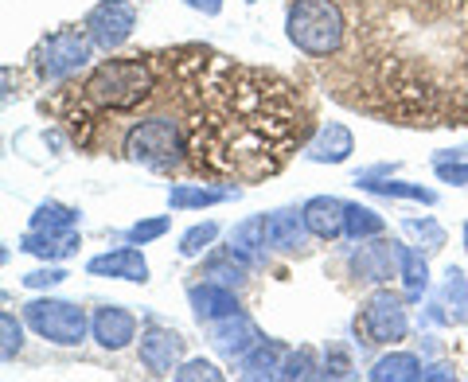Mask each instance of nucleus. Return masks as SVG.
<instances>
[{
  "instance_id": "1",
  "label": "nucleus",
  "mask_w": 468,
  "mask_h": 382,
  "mask_svg": "<svg viewBox=\"0 0 468 382\" xmlns=\"http://www.w3.org/2000/svg\"><path fill=\"white\" fill-rule=\"evenodd\" d=\"M207 55L196 58V79L187 82V168L211 180H261L301 149L304 113L292 86L270 70L230 67L211 55V75H203Z\"/></svg>"
},
{
  "instance_id": "2",
  "label": "nucleus",
  "mask_w": 468,
  "mask_h": 382,
  "mask_svg": "<svg viewBox=\"0 0 468 382\" xmlns=\"http://www.w3.org/2000/svg\"><path fill=\"white\" fill-rule=\"evenodd\" d=\"M156 90H160V75L153 55L106 58L79 86V117L90 122V117H106V113H133L144 101H153Z\"/></svg>"
},
{
  "instance_id": "3",
  "label": "nucleus",
  "mask_w": 468,
  "mask_h": 382,
  "mask_svg": "<svg viewBox=\"0 0 468 382\" xmlns=\"http://www.w3.org/2000/svg\"><path fill=\"white\" fill-rule=\"evenodd\" d=\"M125 160L149 172H176L187 164V117L153 113L125 129L122 141Z\"/></svg>"
},
{
  "instance_id": "4",
  "label": "nucleus",
  "mask_w": 468,
  "mask_h": 382,
  "mask_svg": "<svg viewBox=\"0 0 468 382\" xmlns=\"http://www.w3.org/2000/svg\"><path fill=\"white\" fill-rule=\"evenodd\" d=\"M285 36L301 55L328 58L344 48L347 20L340 0H289L285 8Z\"/></svg>"
},
{
  "instance_id": "5",
  "label": "nucleus",
  "mask_w": 468,
  "mask_h": 382,
  "mask_svg": "<svg viewBox=\"0 0 468 382\" xmlns=\"http://www.w3.org/2000/svg\"><path fill=\"white\" fill-rule=\"evenodd\" d=\"M90 51H94V39L90 32L82 27H58V32L43 36L32 51V67L39 82H67L75 79L79 70L90 67Z\"/></svg>"
},
{
  "instance_id": "6",
  "label": "nucleus",
  "mask_w": 468,
  "mask_h": 382,
  "mask_svg": "<svg viewBox=\"0 0 468 382\" xmlns=\"http://www.w3.org/2000/svg\"><path fill=\"white\" fill-rule=\"evenodd\" d=\"M24 324L55 347H79L86 340V332H90V316H86V308L70 301L39 297L32 304H24Z\"/></svg>"
},
{
  "instance_id": "7",
  "label": "nucleus",
  "mask_w": 468,
  "mask_h": 382,
  "mask_svg": "<svg viewBox=\"0 0 468 382\" xmlns=\"http://www.w3.org/2000/svg\"><path fill=\"white\" fill-rule=\"evenodd\" d=\"M356 332L363 335V344H371V347H387V344L406 340V332H410L406 301L394 297L390 289L371 292L363 313L356 316Z\"/></svg>"
},
{
  "instance_id": "8",
  "label": "nucleus",
  "mask_w": 468,
  "mask_h": 382,
  "mask_svg": "<svg viewBox=\"0 0 468 382\" xmlns=\"http://www.w3.org/2000/svg\"><path fill=\"white\" fill-rule=\"evenodd\" d=\"M133 27H137L133 0H98L90 8V16H86V32H90L94 48H101V51L125 48L129 36H133Z\"/></svg>"
},
{
  "instance_id": "9",
  "label": "nucleus",
  "mask_w": 468,
  "mask_h": 382,
  "mask_svg": "<svg viewBox=\"0 0 468 382\" xmlns=\"http://www.w3.org/2000/svg\"><path fill=\"white\" fill-rule=\"evenodd\" d=\"M347 266H351V277L363 285H387L399 273V242H387V239L359 242V249L347 258Z\"/></svg>"
},
{
  "instance_id": "10",
  "label": "nucleus",
  "mask_w": 468,
  "mask_h": 382,
  "mask_svg": "<svg viewBox=\"0 0 468 382\" xmlns=\"http://www.w3.org/2000/svg\"><path fill=\"white\" fill-rule=\"evenodd\" d=\"M184 363V340L172 328H149L141 332V366L156 378H172L176 366Z\"/></svg>"
},
{
  "instance_id": "11",
  "label": "nucleus",
  "mask_w": 468,
  "mask_h": 382,
  "mask_svg": "<svg viewBox=\"0 0 468 382\" xmlns=\"http://www.w3.org/2000/svg\"><path fill=\"white\" fill-rule=\"evenodd\" d=\"M86 273L90 277H110V281H133V285H144L149 281V261H144V254L125 242L117 249H106V254H98L86 261Z\"/></svg>"
},
{
  "instance_id": "12",
  "label": "nucleus",
  "mask_w": 468,
  "mask_h": 382,
  "mask_svg": "<svg viewBox=\"0 0 468 382\" xmlns=\"http://www.w3.org/2000/svg\"><path fill=\"white\" fill-rule=\"evenodd\" d=\"M266 335H261V328L254 324L246 313H234V316H223L211 324V347L218 351V355L227 359H242L246 351H250L254 344H261Z\"/></svg>"
},
{
  "instance_id": "13",
  "label": "nucleus",
  "mask_w": 468,
  "mask_h": 382,
  "mask_svg": "<svg viewBox=\"0 0 468 382\" xmlns=\"http://www.w3.org/2000/svg\"><path fill=\"white\" fill-rule=\"evenodd\" d=\"M90 335L101 351H125L137 340V316L122 304H106L90 316Z\"/></svg>"
},
{
  "instance_id": "14",
  "label": "nucleus",
  "mask_w": 468,
  "mask_h": 382,
  "mask_svg": "<svg viewBox=\"0 0 468 382\" xmlns=\"http://www.w3.org/2000/svg\"><path fill=\"white\" fill-rule=\"evenodd\" d=\"M187 301H192V313H196L199 324H215V320H223V316L242 313L239 289L218 285V281H196L187 289Z\"/></svg>"
},
{
  "instance_id": "15",
  "label": "nucleus",
  "mask_w": 468,
  "mask_h": 382,
  "mask_svg": "<svg viewBox=\"0 0 468 382\" xmlns=\"http://www.w3.org/2000/svg\"><path fill=\"white\" fill-rule=\"evenodd\" d=\"M309 239H313V230L304 223L301 207H282V211L266 215V242L277 254H292V249H301Z\"/></svg>"
},
{
  "instance_id": "16",
  "label": "nucleus",
  "mask_w": 468,
  "mask_h": 382,
  "mask_svg": "<svg viewBox=\"0 0 468 382\" xmlns=\"http://www.w3.org/2000/svg\"><path fill=\"white\" fill-rule=\"evenodd\" d=\"M430 320H441V324H464L468 320V281L457 266L445 270L441 289L430 304Z\"/></svg>"
},
{
  "instance_id": "17",
  "label": "nucleus",
  "mask_w": 468,
  "mask_h": 382,
  "mask_svg": "<svg viewBox=\"0 0 468 382\" xmlns=\"http://www.w3.org/2000/svg\"><path fill=\"white\" fill-rule=\"evenodd\" d=\"M301 211H304V223H309L313 239H320V242L340 239L347 227V203L335 196H313L309 203H301Z\"/></svg>"
},
{
  "instance_id": "18",
  "label": "nucleus",
  "mask_w": 468,
  "mask_h": 382,
  "mask_svg": "<svg viewBox=\"0 0 468 382\" xmlns=\"http://www.w3.org/2000/svg\"><path fill=\"white\" fill-rule=\"evenodd\" d=\"M351 153H356V137H351V129L340 122L320 125L316 137L304 144V160H313V164H344Z\"/></svg>"
},
{
  "instance_id": "19",
  "label": "nucleus",
  "mask_w": 468,
  "mask_h": 382,
  "mask_svg": "<svg viewBox=\"0 0 468 382\" xmlns=\"http://www.w3.org/2000/svg\"><path fill=\"white\" fill-rule=\"evenodd\" d=\"M82 246V234L79 230H27L20 239V249L32 258L43 261H63V258H75Z\"/></svg>"
},
{
  "instance_id": "20",
  "label": "nucleus",
  "mask_w": 468,
  "mask_h": 382,
  "mask_svg": "<svg viewBox=\"0 0 468 382\" xmlns=\"http://www.w3.org/2000/svg\"><path fill=\"white\" fill-rule=\"evenodd\" d=\"M285 355H289L285 344L261 340V344H254V347L239 359V378H250V382H258V378H282Z\"/></svg>"
},
{
  "instance_id": "21",
  "label": "nucleus",
  "mask_w": 468,
  "mask_h": 382,
  "mask_svg": "<svg viewBox=\"0 0 468 382\" xmlns=\"http://www.w3.org/2000/svg\"><path fill=\"white\" fill-rule=\"evenodd\" d=\"M239 199L234 187H207V184H172L168 187V207L172 211H203V207H218V203Z\"/></svg>"
},
{
  "instance_id": "22",
  "label": "nucleus",
  "mask_w": 468,
  "mask_h": 382,
  "mask_svg": "<svg viewBox=\"0 0 468 382\" xmlns=\"http://www.w3.org/2000/svg\"><path fill=\"white\" fill-rule=\"evenodd\" d=\"M230 249L239 254L246 266H261L266 261V215H250V218H242L239 227L230 230Z\"/></svg>"
},
{
  "instance_id": "23",
  "label": "nucleus",
  "mask_w": 468,
  "mask_h": 382,
  "mask_svg": "<svg viewBox=\"0 0 468 382\" xmlns=\"http://www.w3.org/2000/svg\"><path fill=\"white\" fill-rule=\"evenodd\" d=\"M421 371H426V363L414 351H390V355L371 363L367 378L371 382H421Z\"/></svg>"
},
{
  "instance_id": "24",
  "label": "nucleus",
  "mask_w": 468,
  "mask_h": 382,
  "mask_svg": "<svg viewBox=\"0 0 468 382\" xmlns=\"http://www.w3.org/2000/svg\"><path fill=\"white\" fill-rule=\"evenodd\" d=\"M356 184H359L363 191H371V196H383V199H410V203H426V207H433V203H437V191H433V187L406 184V180H390V175H383V180H371V175H356Z\"/></svg>"
},
{
  "instance_id": "25",
  "label": "nucleus",
  "mask_w": 468,
  "mask_h": 382,
  "mask_svg": "<svg viewBox=\"0 0 468 382\" xmlns=\"http://www.w3.org/2000/svg\"><path fill=\"white\" fill-rule=\"evenodd\" d=\"M254 266H246V261L234 254V249H218V254H211L207 261H203L199 277H207V281H218V285H230V289H242L246 277H250Z\"/></svg>"
},
{
  "instance_id": "26",
  "label": "nucleus",
  "mask_w": 468,
  "mask_h": 382,
  "mask_svg": "<svg viewBox=\"0 0 468 382\" xmlns=\"http://www.w3.org/2000/svg\"><path fill=\"white\" fill-rule=\"evenodd\" d=\"M399 277H402L406 297L418 301L421 292L430 289V261H426V254L414 249V246H406V242H399Z\"/></svg>"
},
{
  "instance_id": "27",
  "label": "nucleus",
  "mask_w": 468,
  "mask_h": 382,
  "mask_svg": "<svg viewBox=\"0 0 468 382\" xmlns=\"http://www.w3.org/2000/svg\"><path fill=\"white\" fill-rule=\"evenodd\" d=\"M387 230L383 215H378L375 207H363V203H347V227L344 234L351 242H367V239H378V234Z\"/></svg>"
},
{
  "instance_id": "28",
  "label": "nucleus",
  "mask_w": 468,
  "mask_h": 382,
  "mask_svg": "<svg viewBox=\"0 0 468 382\" xmlns=\"http://www.w3.org/2000/svg\"><path fill=\"white\" fill-rule=\"evenodd\" d=\"M79 218L82 215L75 207H67V203H58V199H48L32 211V230H79Z\"/></svg>"
},
{
  "instance_id": "29",
  "label": "nucleus",
  "mask_w": 468,
  "mask_h": 382,
  "mask_svg": "<svg viewBox=\"0 0 468 382\" xmlns=\"http://www.w3.org/2000/svg\"><path fill=\"white\" fill-rule=\"evenodd\" d=\"M215 239H218V223H211V218H207V223L187 227V230L180 234V246H176V249H180V258L192 261V258H203V254H207V249L215 246Z\"/></svg>"
},
{
  "instance_id": "30",
  "label": "nucleus",
  "mask_w": 468,
  "mask_h": 382,
  "mask_svg": "<svg viewBox=\"0 0 468 382\" xmlns=\"http://www.w3.org/2000/svg\"><path fill=\"white\" fill-rule=\"evenodd\" d=\"M402 230H406V234H414V239L426 246L430 254L445 246V227L437 223V218H430V215H421V218H402Z\"/></svg>"
},
{
  "instance_id": "31",
  "label": "nucleus",
  "mask_w": 468,
  "mask_h": 382,
  "mask_svg": "<svg viewBox=\"0 0 468 382\" xmlns=\"http://www.w3.org/2000/svg\"><path fill=\"white\" fill-rule=\"evenodd\" d=\"M24 351V324L16 313H0V359L12 363Z\"/></svg>"
},
{
  "instance_id": "32",
  "label": "nucleus",
  "mask_w": 468,
  "mask_h": 382,
  "mask_svg": "<svg viewBox=\"0 0 468 382\" xmlns=\"http://www.w3.org/2000/svg\"><path fill=\"white\" fill-rule=\"evenodd\" d=\"M168 215H156V218H141V223H133L125 230V242H133V246H149L156 239H165L168 234Z\"/></svg>"
},
{
  "instance_id": "33",
  "label": "nucleus",
  "mask_w": 468,
  "mask_h": 382,
  "mask_svg": "<svg viewBox=\"0 0 468 382\" xmlns=\"http://www.w3.org/2000/svg\"><path fill=\"white\" fill-rule=\"evenodd\" d=\"M320 375V366H316V355L309 347H301V351H289L285 363H282V378H316Z\"/></svg>"
},
{
  "instance_id": "34",
  "label": "nucleus",
  "mask_w": 468,
  "mask_h": 382,
  "mask_svg": "<svg viewBox=\"0 0 468 382\" xmlns=\"http://www.w3.org/2000/svg\"><path fill=\"white\" fill-rule=\"evenodd\" d=\"M172 378H176V382H203V378H207V382H223L227 375L218 371L211 359H187V363L176 366V375H172Z\"/></svg>"
},
{
  "instance_id": "35",
  "label": "nucleus",
  "mask_w": 468,
  "mask_h": 382,
  "mask_svg": "<svg viewBox=\"0 0 468 382\" xmlns=\"http://www.w3.org/2000/svg\"><path fill=\"white\" fill-rule=\"evenodd\" d=\"M67 277H70V273H67L63 266H51V261H48L43 270H32V273H27V277H24V285H27V289H55V285H63Z\"/></svg>"
},
{
  "instance_id": "36",
  "label": "nucleus",
  "mask_w": 468,
  "mask_h": 382,
  "mask_svg": "<svg viewBox=\"0 0 468 382\" xmlns=\"http://www.w3.org/2000/svg\"><path fill=\"white\" fill-rule=\"evenodd\" d=\"M347 375H351V355L344 347H328L324 366H320V378H347Z\"/></svg>"
},
{
  "instance_id": "37",
  "label": "nucleus",
  "mask_w": 468,
  "mask_h": 382,
  "mask_svg": "<svg viewBox=\"0 0 468 382\" xmlns=\"http://www.w3.org/2000/svg\"><path fill=\"white\" fill-rule=\"evenodd\" d=\"M437 180L441 184H457V187H468V164L464 160H441V164H433Z\"/></svg>"
},
{
  "instance_id": "38",
  "label": "nucleus",
  "mask_w": 468,
  "mask_h": 382,
  "mask_svg": "<svg viewBox=\"0 0 468 382\" xmlns=\"http://www.w3.org/2000/svg\"><path fill=\"white\" fill-rule=\"evenodd\" d=\"M426 378H441V382H449V378H457V371H452V366H445V363H430L426 371H421V382Z\"/></svg>"
},
{
  "instance_id": "39",
  "label": "nucleus",
  "mask_w": 468,
  "mask_h": 382,
  "mask_svg": "<svg viewBox=\"0 0 468 382\" xmlns=\"http://www.w3.org/2000/svg\"><path fill=\"white\" fill-rule=\"evenodd\" d=\"M184 5L203 12V16H218V12H223V0H184Z\"/></svg>"
},
{
  "instance_id": "40",
  "label": "nucleus",
  "mask_w": 468,
  "mask_h": 382,
  "mask_svg": "<svg viewBox=\"0 0 468 382\" xmlns=\"http://www.w3.org/2000/svg\"><path fill=\"white\" fill-rule=\"evenodd\" d=\"M394 168H399V164H375V168H363L359 175H371V180H383V175H394Z\"/></svg>"
},
{
  "instance_id": "41",
  "label": "nucleus",
  "mask_w": 468,
  "mask_h": 382,
  "mask_svg": "<svg viewBox=\"0 0 468 382\" xmlns=\"http://www.w3.org/2000/svg\"><path fill=\"white\" fill-rule=\"evenodd\" d=\"M461 239H464V249H468V223H464V234H461Z\"/></svg>"
},
{
  "instance_id": "42",
  "label": "nucleus",
  "mask_w": 468,
  "mask_h": 382,
  "mask_svg": "<svg viewBox=\"0 0 468 382\" xmlns=\"http://www.w3.org/2000/svg\"><path fill=\"white\" fill-rule=\"evenodd\" d=\"M246 5H254V0H246Z\"/></svg>"
}]
</instances>
